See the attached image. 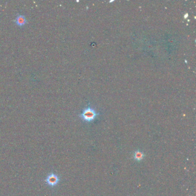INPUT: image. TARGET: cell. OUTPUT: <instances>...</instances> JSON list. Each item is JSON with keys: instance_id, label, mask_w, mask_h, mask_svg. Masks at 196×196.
I'll list each match as a JSON object with an SVG mask.
<instances>
[{"instance_id": "1", "label": "cell", "mask_w": 196, "mask_h": 196, "mask_svg": "<svg viewBox=\"0 0 196 196\" xmlns=\"http://www.w3.org/2000/svg\"><path fill=\"white\" fill-rule=\"evenodd\" d=\"M98 115V113L96 112L95 109L92 108L90 106H88L86 108L83 110L82 114L79 115V117L84 122H92L95 120Z\"/></svg>"}, {"instance_id": "2", "label": "cell", "mask_w": 196, "mask_h": 196, "mask_svg": "<svg viewBox=\"0 0 196 196\" xmlns=\"http://www.w3.org/2000/svg\"><path fill=\"white\" fill-rule=\"evenodd\" d=\"M59 180L60 179L58 177V176L57 174L52 173L47 177V178L45 179V182L48 186L51 187H54L59 183Z\"/></svg>"}, {"instance_id": "3", "label": "cell", "mask_w": 196, "mask_h": 196, "mask_svg": "<svg viewBox=\"0 0 196 196\" xmlns=\"http://www.w3.org/2000/svg\"><path fill=\"white\" fill-rule=\"evenodd\" d=\"M13 22H15L18 26H22L26 24V20L24 16L22 14H18L15 20H13Z\"/></svg>"}, {"instance_id": "4", "label": "cell", "mask_w": 196, "mask_h": 196, "mask_svg": "<svg viewBox=\"0 0 196 196\" xmlns=\"http://www.w3.org/2000/svg\"><path fill=\"white\" fill-rule=\"evenodd\" d=\"M144 157V153L140 150L136 151L134 154V158L136 161H140L143 160Z\"/></svg>"}]
</instances>
